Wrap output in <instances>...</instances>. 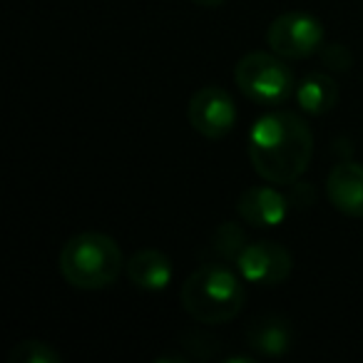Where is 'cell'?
I'll return each instance as SVG.
<instances>
[{
  "label": "cell",
  "mask_w": 363,
  "mask_h": 363,
  "mask_svg": "<svg viewBox=\"0 0 363 363\" xmlns=\"http://www.w3.org/2000/svg\"><path fill=\"white\" fill-rule=\"evenodd\" d=\"M249 162L264 182L294 184L313 157V132L296 112H269L249 130Z\"/></svg>",
  "instance_id": "obj_1"
},
{
  "label": "cell",
  "mask_w": 363,
  "mask_h": 363,
  "mask_svg": "<svg viewBox=\"0 0 363 363\" xmlns=\"http://www.w3.org/2000/svg\"><path fill=\"white\" fill-rule=\"evenodd\" d=\"M244 279L227 262H209L194 269L182 284V306L199 323H227L244 306Z\"/></svg>",
  "instance_id": "obj_2"
},
{
  "label": "cell",
  "mask_w": 363,
  "mask_h": 363,
  "mask_svg": "<svg viewBox=\"0 0 363 363\" xmlns=\"http://www.w3.org/2000/svg\"><path fill=\"white\" fill-rule=\"evenodd\" d=\"M57 267L70 286L82 291H100L117 281L127 262L120 244L112 237L100 232H82L62 244Z\"/></svg>",
  "instance_id": "obj_3"
},
{
  "label": "cell",
  "mask_w": 363,
  "mask_h": 363,
  "mask_svg": "<svg viewBox=\"0 0 363 363\" xmlns=\"http://www.w3.org/2000/svg\"><path fill=\"white\" fill-rule=\"evenodd\" d=\"M234 82L247 100L262 107L284 105L296 92L291 67L277 52H249L234 65Z\"/></svg>",
  "instance_id": "obj_4"
},
{
  "label": "cell",
  "mask_w": 363,
  "mask_h": 363,
  "mask_svg": "<svg viewBox=\"0 0 363 363\" xmlns=\"http://www.w3.org/2000/svg\"><path fill=\"white\" fill-rule=\"evenodd\" d=\"M267 43L284 60H303L323 48V26L311 13L289 11L272 21Z\"/></svg>",
  "instance_id": "obj_5"
},
{
  "label": "cell",
  "mask_w": 363,
  "mask_h": 363,
  "mask_svg": "<svg viewBox=\"0 0 363 363\" xmlns=\"http://www.w3.org/2000/svg\"><path fill=\"white\" fill-rule=\"evenodd\" d=\"M187 117L194 132L207 140H222L237 125V102L224 87L207 85L192 95Z\"/></svg>",
  "instance_id": "obj_6"
},
{
  "label": "cell",
  "mask_w": 363,
  "mask_h": 363,
  "mask_svg": "<svg viewBox=\"0 0 363 363\" xmlns=\"http://www.w3.org/2000/svg\"><path fill=\"white\" fill-rule=\"evenodd\" d=\"M237 269L242 279L254 286H279L289 279L294 269V259L277 242H249L237 257Z\"/></svg>",
  "instance_id": "obj_7"
},
{
  "label": "cell",
  "mask_w": 363,
  "mask_h": 363,
  "mask_svg": "<svg viewBox=\"0 0 363 363\" xmlns=\"http://www.w3.org/2000/svg\"><path fill=\"white\" fill-rule=\"evenodd\" d=\"M237 212L244 224H252L259 229H272L286 219L289 199L279 192L277 187L269 184H254L244 189L237 199Z\"/></svg>",
  "instance_id": "obj_8"
},
{
  "label": "cell",
  "mask_w": 363,
  "mask_h": 363,
  "mask_svg": "<svg viewBox=\"0 0 363 363\" xmlns=\"http://www.w3.org/2000/svg\"><path fill=\"white\" fill-rule=\"evenodd\" d=\"M326 197L346 217L363 219V164L341 162L326 177Z\"/></svg>",
  "instance_id": "obj_9"
},
{
  "label": "cell",
  "mask_w": 363,
  "mask_h": 363,
  "mask_svg": "<svg viewBox=\"0 0 363 363\" xmlns=\"http://www.w3.org/2000/svg\"><path fill=\"white\" fill-rule=\"evenodd\" d=\"M125 272L132 286L142 289V291H164L172 284V277H174V267H172L169 257L160 249L135 252L127 262Z\"/></svg>",
  "instance_id": "obj_10"
},
{
  "label": "cell",
  "mask_w": 363,
  "mask_h": 363,
  "mask_svg": "<svg viewBox=\"0 0 363 363\" xmlns=\"http://www.w3.org/2000/svg\"><path fill=\"white\" fill-rule=\"evenodd\" d=\"M291 343L294 331L289 326V321L281 316H274V313L254 318L247 328V346L252 351L262 353V356H284L291 348Z\"/></svg>",
  "instance_id": "obj_11"
},
{
  "label": "cell",
  "mask_w": 363,
  "mask_h": 363,
  "mask_svg": "<svg viewBox=\"0 0 363 363\" xmlns=\"http://www.w3.org/2000/svg\"><path fill=\"white\" fill-rule=\"evenodd\" d=\"M338 85L326 72H311L296 85V102L306 115H326L338 105Z\"/></svg>",
  "instance_id": "obj_12"
},
{
  "label": "cell",
  "mask_w": 363,
  "mask_h": 363,
  "mask_svg": "<svg viewBox=\"0 0 363 363\" xmlns=\"http://www.w3.org/2000/svg\"><path fill=\"white\" fill-rule=\"evenodd\" d=\"M8 361L11 363H60L62 356H60V351H55V348L50 346V343L28 338V341H21L13 346Z\"/></svg>",
  "instance_id": "obj_13"
},
{
  "label": "cell",
  "mask_w": 363,
  "mask_h": 363,
  "mask_svg": "<svg viewBox=\"0 0 363 363\" xmlns=\"http://www.w3.org/2000/svg\"><path fill=\"white\" fill-rule=\"evenodd\" d=\"M247 247V239H244V232L237 227V224L227 222L219 227V232L214 234V252H219L222 262H237V257L242 254V249Z\"/></svg>",
  "instance_id": "obj_14"
},
{
  "label": "cell",
  "mask_w": 363,
  "mask_h": 363,
  "mask_svg": "<svg viewBox=\"0 0 363 363\" xmlns=\"http://www.w3.org/2000/svg\"><path fill=\"white\" fill-rule=\"evenodd\" d=\"M192 3L199 8H219V6H224L227 0H192Z\"/></svg>",
  "instance_id": "obj_15"
}]
</instances>
